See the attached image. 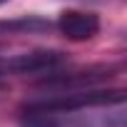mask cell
<instances>
[{
    "label": "cell",
    "mask_w": 127,
    "mask_h": 127,
    "mask_svg": "<svg viewBox=\"0 0 127 127\" xmlns=\"http://www.w3.org/2000/svg\"><path fill=\"white\" fill-rule=\"evenodd\" d=\"M110 105H125V90H92V87L67 90V92H60V95L30 100L23 107L67 115V112H80V110H87V107H110Z\"/></svg>",
    "instance_id": "cell-1"
},
{
    "label": "cell",
    "mask_w": 127,
    "mask_h": 127,
    "mask_svg": "<svg viewBox=\"0 0 127 127\" xmlns=\"http://www.w3.org/2000/svg\"><path fill=\"white\" fill-rule=\"evenodd\" d=\"M65 60H67V55L62 50H30V52H20L13 57H3V75L5 72L42 75V72L57 70Z\"/></svg>",
    "instance_id": "cell-2"
},
{
    "label": "cell",
    "mask_w": 127,
    "mask_h": 127,
    "mask_svg": "<svg viewBox=\"0 0 127 127\" xmlns=\"http://www.w3.org/2000/svg\"><path fill=\"white\" fill-rule=\"evenodd\" d=\"M57 30L67 40L82 42L100 32V18L87 10H62L57 18Z\"/></svg>",
    "instance_id": "cell-3"
},
{
    "label": "cell",
    "mask_w": 127,
    "mask_h": 127,
    "mask_svg": "<svg viewBox=\"0 0 127 127\" xmlns=\"http://www.w3.org/2000/svg\"><path fill=\"white\" fill-rule=\"evenodd\" d=\"M110 67H90V70H80V72H70V75H57L52 72L50 77L45 75L40 80L42 87H67V90H85L105 77H110Z\"/></svg>",
    "instance_id": "cell-4"
},
{
    "label": "cell",
    "mask_w": 127,
    "mask_h": 127,
    "mask_svg": "<svg viewBox=\"0 0 127 127\" xmlns=\"http://www.w3.org/2000/svg\"><path fill=\"white\" fill-rule=\"evenodd\" d=\"M42 30H50V23L35 15L18 18V20H0V35H8V32L25 35V32H42Z\"/></svg>",
    "instance_id": "cell-5"
},
{
    "label": "cell",
    "mask_w": 127,
    "mask_h": 127,
    "mask_svg": "<svg viewBox=\"0 0 127 127\" xmlns=\"http://www.w3.org/2000/svg\"><path fill=\"white\" fill-rule=\"evenodd\" d=\"M0 75H3V57H0Z\"/></svg>",
    "instance_id": "cell-6"
},
{
    "label": "cell",
    "mask_w": 127,
    "mask_h": 127,
    "mask_svg": "<svg viewBox=\"0 0 127 127\" xmlns=\"http://www.w3.org/2000/svg\"><path fill=\"white\" fill-rule=\"evenodd\" d=\"M5 3H8V0H0V5H5Z\"/></svg>",
    "instance_id": "cell-7"
},
{
    "label": "cell",
    "mask_w": 127,
    "mask_h": 127,
    "mask_svg": "<svg viewBox=\"0 0 127 127\" xmlns=\"http://www.w3.org/2000/svg\"><path fill=\"white\" fill-rule=\"evenodd\" d=\"M0 90H3V87H0Z\"/></svg>",
    "instance_id": "cell-8"
}]
</instances>
